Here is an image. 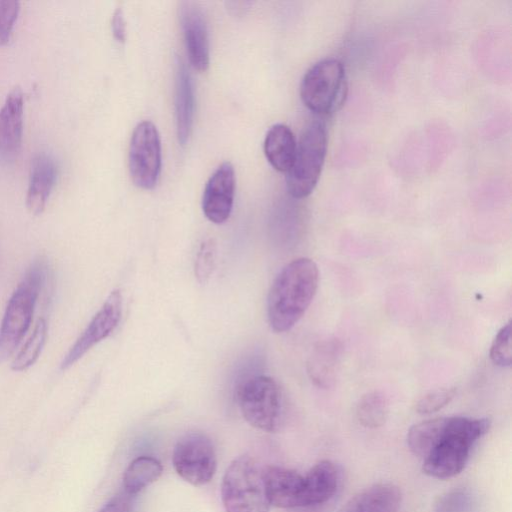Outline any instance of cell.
<instances>
[{
    "mask_svg": "<svg viewBox=\"0 0 512 512\" xmlns=\"http://www.w3.org/2000/svg\"><path fill=\"white\" fill-rule=\"evenodd\" d=\"M48 271L46 259L40 257L34 260L11 295L0 325V361L15 352L30 329Z\"/></svg>",
    "mask_w": 512,
    "mask_h": 512,
    "instance_id": "3",
    "label": "cell"
},
{
    "mask_svg": "<svg viewBox=\"0 0 512 512\" xmlns=\"http://www.w3.org/2000/svg\"><path fill=\"white\" fill-rule=\"evenodd\" d=\"M236 400L244 419L253 427L278 431L285 417V402L281 387L272 377L255 375L242 381Z\"/></svg>",
    "mask_w": 512,
    "mask_h": 512,
    "instance_id": "4",
    "label": "cell"
},
{
    "mask_svg": "<svg viewBox=\"0 0 512 512\" xmlns=\"http://www.w3.org/2000/svg\"><path fill=\"white\" fill-rule=\"evenodd\" d=\"M216 243L212 239L204 241L198 250L195 261V277L198 282L204 284L213 273L216 262Z\"/></svg>",
    "mask_w": 512,
    "mask_h": 512,
    "instance_id": "27",
    "label": "cell"
},
{
    "mask_svg": "<svg viewBox=\"0 0 512 512\" xmlns=\"http://www.w3.org/2000/svg\"><path fill=\"white\" fill-rule=\"evenodd\" d=\"M59 173L58 163L47 152H39L31 162L26 206L31 214L44 210Z\"/></svg>",
    "mask_w": 512,
    "mask_h": 512,
    "instance_id": "15",
    "label": "cell"
},
{
    "mask_svg": "<svg viewBox=\"0 0 512 512\" xmlns=\"http://www.w3.org/2000/svg\"><path fill=\"white\" fill-rule=\"evenodd\" d=\"M445 423L446 417H437L413 425L407 433L410 451L423 460L439 441Z\"/></svg>",
    "mask_w": 512,
    "mask_h": 512,
    "instance_id": "22",
    "label": "cell"
},
{
    "mask_svg": "<svg viewBox=\"0 0 512 512\" xmlns=\"http://www.w3.org/2000/svg\"><path fill=\"white\" fill-rule=\"evenodd\" d=\"M340 345L335 340L319 343L309 357L307 370L311 380L319 387H327L334 379Z\"/></svg>",
    "mask_w": 512,
    "mask_h": 512,
    "instance_id": "20",
    "label": "cell"
},
{
    "mask_svg": "<svg viewBox=\"0 0 512 512\" xmlns=\"http://www.w3.org/2000/svg\"><path fill=\"white\" fill-rule=\"evenodd\" d=\"M162 167L161 141L156 126L140 122L134 129L129 147V172L133 183L144 190L153 189Z\"/></svg>",
    "mask_w": 512,
    "mask_h": 512,
    "instance_id": "8",
    "label": "cell"
},
{
    "mask_svg": "<svg viewBox=\"0 0 512 512\" xmlns=\"http://www.w3.org/2000/svg\"><path fill=\"white\" fill-rule=\"evenodd\" d=\"M47 331L45 318H39L32 333L12 361L11 367L14 371L27 370L37 361L45 345Z\"/></svg>",
    "mask_w": 512,
    "mask_h": 512,
    "instance_id": "23",
    "label": "cell"
},
{
    "mask_svg": "<svg viewBox=\"0 0 512 512\" xmlns=\"http://www.w3.org/2000/svg\"><path fill=\"white\" fill-rule=\"evenodd\" d=\"M455 394V388H441L431 391L418 400L415 409L419 414L435 413L449 404Z\"/></svg>",
    "mask_w": 512,
    "mask_h": 512,
    "instance_id": "28",
    "label": "cell"
},
{
    "mask_svg": "<svg viewBox=\"0 0 512 512\" xmlns=\"http://www.w3.org/2000/svg\"><path fill=\"white\" fill-rule=\"evenodd\" d=\"M24 95L14 87L0 108V160L10 164L20 152L23 135Z\"/></svg>",
    "mask_w": 512,
    "mask_h": 512,
    "instance_id": "13",
    "label": "cell"
},
{
    "mask_svg": "<svg viewBox=\"0 0 512 512\" xmlns=\"http://www.w3.org/2000/svg\"><path fill=\"white\" fill-rule=\"evenodd\" d=\"M297 143L291 129L284 124H275L264 139V154L270 165L279 172H287L294 160Z\"/></svg>",
    "mask_w": 512,
    "mask_h": 512,
    "instance_id": "19",
    "label": "cell"
},
{
    "mask_svg": "<svg viewBox=\"0 0 512 512\" xmlns=\"http://www.w3.org/2000/svg\"><path fill=\"white\" fill-rule=\"evenodd\" d=\"M490 359L500 367L511 365V325L509 322L497 332L490 348Z\"/></svg>",
    "mask_w": 512,
    "mask_h": 512,
    "instance_id": "26",
    "label": "cell"
},
{
    "mask_svg": "<svg viewBox=\"0 0 512 512\" xmlns=\"http://www.w3.org/2000/svg\"><path fill=\"white\" fill-rule=\"evenodd\" d=\"M194 89L191 75L182 60H178L175 80V119L177 138L184 146L190 137L194 117Z\"/></svg>",
    "mask_w": 512,
    "mask_h": 512,
    "instance_id": "18",
    "label": "cell"
},
{
    "mask_svg": "<svg viewBox=\"0 0 512 512\" xmlns=\"http://www.w3.org/2000/svg\"><path fill=\"white\" fill-rule=\"evenodd\" d=\"M172 462L177 474L194 486L208 483L217 467L214 446L200 432L187 433L178 440L173 450Z\"/></svg>",
    "mask_w": 512,
    "mask_h": 512,
    "instance_id": "9",
    "label": "cell"
},
{
    "mask_svg": "<svg viewBox=\"0 0 512 512\" xmlns=\"http://www.w3.org/2000/svg\"><path fill=\"white\" fill-rule=\"evenodd\" d=\"M474 498L464 488L450 490L443 494L435 504L433 512H472Z\"/></svg>",
    "mask_w": 512,
    "mask_h": 512,
    "instance_id": "25",
    "label": "cell"
},
{
    "mask_svg": "<svg viewBox=\"0 0 512 512\" xmlns=\"http://www.w3.org/2000/svg\"><path fill=\"white\" fill-rule=\"evenodd\" d=\"M327 151V131L321 121L310 122L303 130L293 163L286 172L289 194L297 199L312 193L319 180Z\"/></svg>",
    "mask_w": 512,
    "mask_h": 512,
    "instance_id": "6",
    "label": "cell"
},
{
    "mask_svg": "<svg viewBox=\"0 0 512 512\" xmlns=\"http://www.w3.org/2000/svg\"><path fill=\"white\" fill-rule=\"evenodd\" d=\"M265 491L270 505L280 508L303 507L304 476L280 466L263 468Z\"/></svg>",
    "mask_w": 512,
    "mask_h": 512,
    "instance_id": "14",
    "label": "cell"
},
{
    "mask_svg": "<svg viewBox=\"0 0 512 512\" xmlns=\"http://www.w3.org/2000/svg\"><path fill=\"white\" fill-rule=\"evenodd\" d=\"M236 189L234 167L230 162H223L210 176L206 183L202 210L205 217L215 223H224L230 217Z\"/></svg>",
    "mask_w": 512,
    "mask_h": 512,
    "instance_id": "11",
    "label": "cell"
},
{
    "mask_svg": "<svg viewBox=\"0 0 512 512\" xmlns=\"http://www.w3.org/2000/svg\"><path fill=\"white\" fill-rule=\"evenodd\" d=\"M345 68L341 61L326 58L311 66L302 78L300 96L304 105L316 114L334 112L346 94Z\"/></svg>",
    "mask_w": 512,
    "mask_h": 512,
    "instance_id": "7",
    "label": "cell"
},
{
    "mask_svg": "<svg viewBox=\"0 0 512 512\" xmlns=\"http://www.w3.org/2000/svg\"><path fill=\"white\" fill-rule=\"evenodd\" d=\"M111 27L114 38L118 42L124 43L126 39V23L120 8H117L113 13Z\"/></svg>",
    "mask_w": 512,
    "mask_h": 512,
    "instance_id": "31",
    "label": "cell"
},
{
    "mask_svg": "<svg viewBox=\"0 0 512 512\" xmlns=\"http://www.w3.org/2000/svg\"><path fill=\"white\" fill-rule=\"evenodd\" d=\"M489 418L446 417L443 433L423 459V472L436 479H449L466 466L474 444L490 429Z\"/></svg>",
    "mask_w": 512,
    "mask_h": 512,
    "instance_id": "2",
    "label": "cell"
},
{
    "mask_svg": "<svg viewBox=\"0 0 512 512\" xmlns=\"http://www.w3.org/2000/svg\"><path fill=\"white\" fill-rule=\"evenodd\" d=\"M388 415V405L384 395L378 391L365 394L356 407L359 423L366 428L382 426Z\"/></svg>",
    "mask_w": 512,
    "mask_h": 512,
    "instance_id": "24",
    "label": "cell"
},
{
    "mask_svg": "<svg viewBox=\"0 0 512 512\" xmlns=\"http://www.w3.org/2000/svg\"><path fill=\"white\" fill-rule=\"evenodd\" d=\"M179 12L189 61L196 70L206 71L210 64V49L204 13L191 1L181 2Z\"/></svg>",
    "mask_w": 512,
    "mask_h": 512,
    "instance_id": "12",
    "label": "cell"
},
{
    "mask_svg": "<svg viewBox=\"0 0 512 512\" xmlns=\"http://www.w3.org/2000/svg\"><path fill=\"white\" fill-rule=\"evenodd\" d=\"M319 282V270L309 258H298L275 277L267 296V318L274 332L289 331L310 306Z\"/></svg>",
    "mask_w": 512,
    "mask_h": 512,
    "instance_id": "1",
    "label": "cell"
},
{
    "mask_svg": "<svg viewBox=\"0 0 512 512\" xmlns=\"http://www.w3.org/2000/svg\"><path fill=\"white\" fill-rule=\"evenodd\" d=\"M99 512H132L131 495L123 491L113 496Z\"/></svg>",
    "mask_w": 512,
    "mask_h": 512,
    "instance_id": "30",
    "label": "cell"
},
{
    "mask_svg": "<svg viewBox=\"0 0 512 512\" xmlns=\"http://www.w3.org/2000/svg\"><path fill=\"white\" fill-rule=\"evenodd\" d=\"M221 498L226 512H268L263 469L251 456L231 462L221 483Z\"/></svg>",
    "mask_w": 512,
    "mask_h": 512,
    "instance_id": "5",
    "label": "cell"
},
{
    "mask_svg": "<svg viewBox=\"0 0 512 512\" xmlns=\"http://www.w3.org/2000/svg\"><path fill=\"white\" fill-rule=\"evenodd\" d=\"M303 476V507L325 503L341 483V470L331 460L319 461Z\"/></svg>",
    "mask_w": 512,
    "mask_h": 512,
    "instance_id": "16",
    "label": "cell"
},
{
    "mask_svg": "<svg viewBox=\"0 0 512 512\" xmlns=\"http://www.w3.org/2000/svg\"><path fill=\"white\" fill-rule=\"evenodd\" d=\"M401 490L393 483H377L356 493L338 512H398Z\"/></svg>",
    "mask_w": 512,
    "mask_h": 512,
    "instance_id": "17",
    "label": "cell"
},
{
    "mask_svg": "<svg viewBox=\"0 0 512 512\" xmlns=\"http://www.w3.org/2000/svg\"><path fill=\"white\" fill-rule=\"evenodd\" d=\"M121 315L122 295L118 289H115L109 294L102 307L71 346L62 360L60 368L62 370L68 369L91 348L108 337L120 322Z\"/></svg>",
    "mask_w": 512,
    "mask_h": 512,
    "instance_id": "10",
    "label": "cell"
},
{
    "mask_svg": "<svg viewBox=\"0 0 512 512\" xmlns=\"http://www.w3.org/2000/svg\"><path fill=\"white\" fill-rule=\"evenodd\" d=\"M162 474L161 463L150 456L134 459L123 475V491L135 495L156 481Z\"/></svg>",
    "mask_w": 512,
    "mask_h": 512,
    "instance_id": "21",
    "label": "cell"
},
{
    "mask_svg": "<svg viewBox=\"0 0 512 512\" xmlns=\"http://www.w3.org/2000/svg\"><path fill=\"white\" fill-rule=\"evenodd\" d=\"M20 12L17 0H0V45L6 44Z\"/></svg>",
    "mask_w": 512,
    "mask_h": 512,
    "instance_id": "29",
    "label": "cell"
}]
</instances>
